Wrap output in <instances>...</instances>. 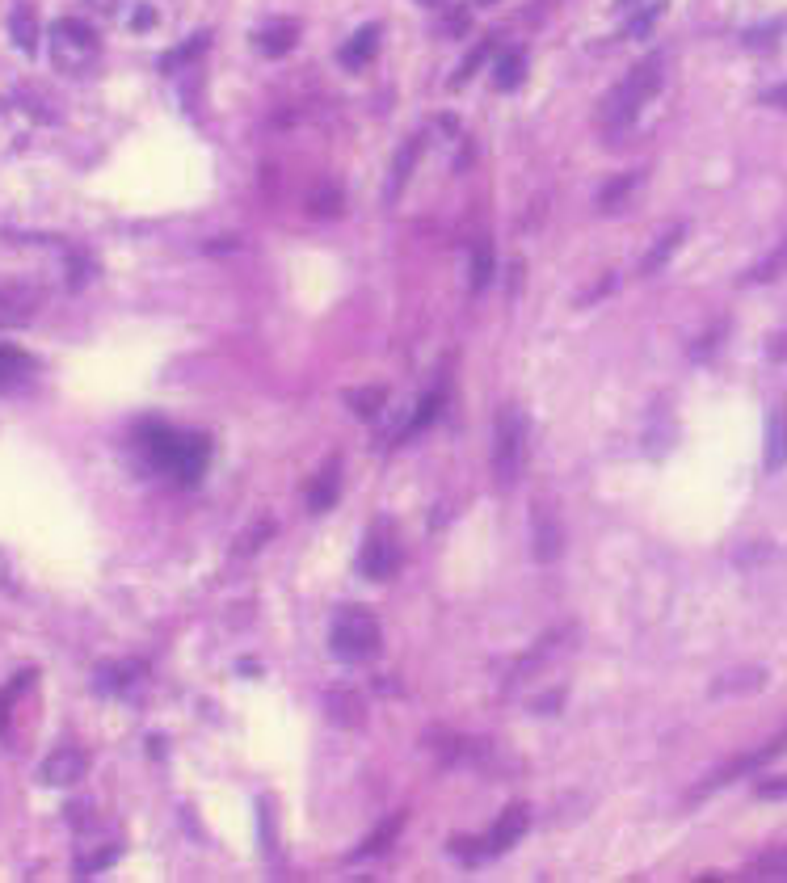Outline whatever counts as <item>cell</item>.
Returning a JSON list of instances; mask_svg holds the SVG:
<instances>
[{"mask_svg":"<svg viewBox=\"0 0 787 883\" xmlns=\"http://www.w3.org/2000/svg\"><path fill=\"white\" fill-rule=\"evenodd\" d=\"M144 450L156 471H165V476H173L186 488L203 480L211 459V442L203 434H181V429H160V425L144 434Z\"/></svg>","mask_w":787,"mask_h":883,"instance_id":"1","label":"cell"},{"mask_svg":"<svg viewBox=\"0 0 787 883\" xmlns=\"http://www.w3.org/2000/svg\"><path fill=\"white\" fill-rule=\"evenodd\" d=\"M661 64H665L661 55L640 59V64H636L628 76H623L607 97H602V106H598V122H602V127H607V131L632 127L636 114L644 110V101H649V97L661 89Z\"/></svg>","mask_w":787,"mask_h":883,"instance_id":"2","label":"cell"},{"mask_svg":"<svg viewBox=\"0 0 787 883\" xmlns=\"http://www.w3.org/2000/svg\"><path fill=\"white\" fill-rule=\"evenodd\" d=\"M527 438H531V421L518 404H506L497 413V429H493V476L497 484H514L527 467Z\"/></svg>","mask_w":787,"mask_h":883,"instance_id":"3","label":"cell"},{"mask_svg":"<svg viewBox=\"0 0 787 883\" xmlns=\"http://www.w3.org/2000/svg\"><path fill=\"white\" fill-rule=\"evenodd\" d=\"M329 648H333V656L337 661H367V656H375L379 652V623H375V614L371 610H362V606H346L333 619V640H329Z\"/></svg>","mask_w":787,"mask_h":883,"instance_id":"4","label":"cell"},{"mask_svg":"<svg viewBox=\"0 0 787 883\" xmlns=\"http://www.w3.org/2000/svg\"><path fill=\"white\" fill-rule=\"evenodd\" d=\"M97 55H102V43H97V34L76 22V17H59V22L51 26V59L59 72H89L97 64Z\"/></svg>","mask_w":787,"mask_h":883,"instance_id":"5","label":"cell"},{"mask_svg":"<svg viewBox=\"0 0 787 883\" xmlns=\"http://www.w3.org/2000/svg\"><path fill=\"white\" fill-rule=\"evenodd\" d=\"M400 568V543H396V526L383 518V522H375L371 526V535H367V543H362V551H358V572L367 581H388L392 572Z\"/></svg>","mask_w":787,"mask_h":883,"instance_id":"6","label":"cell"},{"mask_svg":"<svg viewBox=\"0 0 787 883\" xmlns=\"http://www.w3.org/2000/svg\"><path fill=\"white\" fill-rule=\"evenodd\" d=\"M527 825H531V808H527V804H510L506 812L497 816V825L480 837V841H484V846H480V858H493V854H501V850H510L514 841H522Z\"/></svg>","mask_w":787,"mask_h":883,"instance_id":"7","label":"cell"},{"mask_svg":"<svg viewBox=\"0 0 787 883\" xmlns=\"http://www.w3.org/2000/svg\"><path fill=\"white\" fill-rule=\"evenodd\" d=\"M531 530H535V560L539 564H556L560 551H564V526L556 518V509L539 501L531 509Z\"/></svg>","mask_w":787,"mask_h":883,"instance_id":"8","label":"cell"},{"mask_svg":"<svg viewBox=\"0 0 787 883\" xmlns=\"http://www.w3.org/2000/svg\"><path fill=\"white\" fill-rule=\"evenodd\" d=\"M85 770H89V757L80 753V749H72V745H64V749H55L47 762H43L38 778H43L47 787H72V783H80V778H85Z\"/></svg>","mask_w":787,"mask_h":883,"instance_id":"9","label":"cell"},{"mask_svg":"<svg viewBox=\"0 0 787 883\" xmlns=\"http://www.w3.org/2000/svg\"><path fill=\"white\" fill-rule=\"evenodd\" d=\"M253 43H257L261 55L278 59V55H287V51L299 43V26H295V22H270V26H261V30L253 34Z\"/></svg>","mask_w":787,"mask_h":883,"instance_id":"10","label":"cell"},{"mask_svg":"<svg viewBox=\"0 0 787 883\" xmlns=\"http://www.w3.org/2000/svg\"><path fill=\"white\" fill-rule=\"evenodd\" d=\"M337 480H341V459L333 455L325 467H320V476L308 484V505H312L316 513H325V509L337 501Z\"/></svg>","mask_w":787,"mask_h":883,"instance_id":"11","label":"cell"},{"mask_svg":"<svg viewBox=\"0 0 787 883\" xmlns=\"http://www.w3.org/2000/svg\"><path fill=\"white\" fill-rule=\"evenodd\" d=\"M379 34H383L379 26H362V30H358V34L350 38V43L341 47V64H346L350 72L367 68V59H371V55L379 51Z\"/></svg>","mask_w":787,"mask_h":883,"instance_id":"12","label":"cell"},{"mask_svg":"<svg viewBox=\"0 0 787 883\" xmlns=\"http://www.w3.org/2000/svg\"><path fill=\"white\" fill-rule=\"evenodd\" d=\"M34 371V358L22 354L17 345H0V392H9V387L26 383Z\"/></svg>","mask_w":787,"mask_h":883,"instance_id":"13","label":"cell"},{"mask_svg":"<svg viewBox=\"0 0 787 883\" xmlns=\"http://www.w3.org/2000/svg\"><path fill=\"white\" fill-rule=\"evenodd\" d=\"M787 463V404L766 421V471H779Z\"/></svg>","mask_w":787,"mask_h":883,"instance_id":"14","label":"cell"},{"mask_svg":"<svg viewBox=\"0 0 787 883\" xmlns=\"http://www.w3.org/2000/svg\"><path fill=\"white\" fill-rule=\"evenodd\" d=\"M682 240H686V223H678V228H670L665 232L649 253H644V261H640V274H657V270H665V261H670L678 249H682Z\"/></svg>","mask_w":787,"mask_h":883,"instance_id":"15","label":"cell"},{"mask_svg":"<svg viewBox=\"0 0 787 883\" xmlns=\"http://www.w3.org/2000/svg\"><path fill=\"white\" fill-rule=\"evenodd\" d=\"M417 156H421V135L417 139H409L405 148L396 152V160H392V181H388V202H396L400 198V190H405V181H409V173H413V164H417Z\"/></svg>","mask_w":787,"mask_h":883,"instance_id":"16","label":"cell"},{"mask_svg":"<svg viewBox=\"0 0 787 883\" xmlns=\"http://www.w3.org/2000/svg\"><path fill=\"white\" fill-rule=\"evenodd\" d=\"M674 438V425H670V408H665V400L653 408L649 425H644V446L653 450V455H665V446H670Z\"/></svg>","mask_w":787,"mask_h":883,"instance_id":"17","label":"cell"},{"mask_svg":"<svg viewBox=\"0 0 787 883\" xmlns=\"http://www.w3.org/2000/svg\"><path fill=\"white\" fill-rule=\"evenodd\" d=\"M783 274H787V240L779 244V249L766 253L741 282H745V286H762V282H775V278H783Z\"/></svg>","mask_w":787,"mask_h":883,"instance_id":"18","label":"cell"},{"mask_svg":"<svg viewBox=\"0 0 787 883\" xmlns=\"http://www.w3.org/2000/svg\"><path fill=\"white\" fill-rule=\"evenodd\" d=\"M400 829H405V812H400V816H392V820H388V825H383V829H375V833H371L367 841H362V846H354V850H350V858H371V854H383V850H388L392 841L400 837Z\"/></svg>","mask_w":787,"mask_h":883,"instance_id":"19","label":"cell"},{"mask_svg":"<svg viewBox=\"0 0 787 883\" xmlns=\"http://www.w3.org/2000/svg\"><path fill=\"white\" fill-rule=\"evenodd\" d=\"M34 312V295H22V291H0V328H17L26 324Z\"/></svg>","mask_w":787,"mask_h":883,"instance_id":"20","label":"cell"},{"mask_svg":"<svg viewBox=\"0 0 787 883\" xmlns=\"http://www.w3.org/2000/svg\"><path fill=\"white\" fill-rule=\"evenodd\" d=\"M9 30H13V43L22 47L26 55H34L38 51V17H34V9H13V17H9Z\"/></svg>","mask_w":787,"mask_h":883,"instance_id":"21","label":"cell"},{"mask_svg":"<svg viewBox=\"0 0 787 883\" xmlns=\"http://www.w3.org/2000/svg\"><path fill=\"white\" fill-rule=\"evenodd\" d=\"M522 76H527V55H522V51H506V55L497 59L493 85H497V89H518Z\"/></svg>","mask_w":787,"mask_h":883,"instance_id":"22","label":"cell"},{"mask_svg":"<svg viewBox=\"0 0 787 883\" xmlns=\"http://www.w3.org/2000/svg\"><path fill=\"white\" fill-rule=\"evenodd\" d=\"M207 47H211V34H194L186 47H177V51H169L165 59H160V68H165V72H177L181 64H190V59H198V55H203Z\"/></svg>","mask_w":787,"mask_h":883,"instance_id":"23","label":"cell"},{"mask_svg":"<svg viewBox=\"0 0 787 883\" xmlns=\"http://www.w3.org/2000/svg\"><path fill=\"white\" fill-rule=\"evenodd\" d=\"M493 282V244L480 240L472 249V291H484Z\"/></svg>","mask_w":787,"mask_h":883,"instance_id":"24","label":"cell"},{"mask_svg":"<svg viewBox=\"0 0 787 883\" xmlns=\"http://www.w3.org/2000/svg\"><path fill=\"white\" fill-rule=\"evenodd\" d=\"M346 400H350V408L358 417H375L383 408V400H388V392H383V387H358V392H346Z\"/></svg>","mask_w":787,"mask_h":883,"instance_id":"25","label":"cell"},{"mask_svg":"<svg viewBox=\"0 0 787 883\" xmlns=\"http://www.w3.org/2000/svg\"><path fill=\"white\" fill-rule=\"evenodd\" d=\"M329 715H333V720H341V724H358V720H362V707H358V698H354L350 690H341V694L333 690V694H329Z\"/></svg>","mask_w":787,"mask_h":883,"instance_id":"26","label":"cell"},{"mask_svg":"<svg viewBox=\"0 0 787 883\" xmlns=\"http://www.w3.org/2000/svg\"><path fill=\"white\" fill-rule=\"evenodd\" d=\"M750 879H787V850L762 854L754 867H750Z\"/></svg>","mask_w":787,"mask_h":883,"instance_id":"27","label":"cell"},{"mask_svg":"<svg viewBox=\"0 0 787 883\" xmlns=\"http://www.w3.org/2000/svg\"><path fill=\"white\" fill-rule=\"evenodd\" d=\"M636 177H640V173H623V177H615V181H611V186H602V194H598V207H602V211H615L619 202L628 198V190L636 186Z\"/></svg>","mask_w":787,"mask_h":883,"instance_id":"28","label":"cell"},{"mask_svg":"<svg viewBox=\"0 0 787 883\" xmlns=\"http://www.w3.org/2000/svg\"><path fill=\"white\" fill-rule=\"evenodd\" d=\"M661 13H665V0H653L649 9L632 17V22H628V30H623V34H628V38H644V34H649V30L657 26V17H661Z\"/></svg>","mask_w":787,"mask_h":883,"instance_id":"29","label":"cell"},{"mask_svg":"<svg viewBox=\"0 0 787 883\" xmlns=\"http://www.w3.org/2000/svg\"><path fill=\"white\" fill-rule=\"evenodd\" d=\"M489 51H493V43H489V38H484V43H480V47H476V51H472V55H468V59H463V64H459V72L451 76V85H455V89H459V85H468V80H472V72H476V68L484 64V59H489Z\"/></svg>","mask_w":787,"mask_h":883,"instance_id":"30","label":"cell"},{"mask_svg":"<svg viewBox=\"0 0 787 883\" xmlns=\"http://www.w3.org/2000/svg\"><path fill=\"white\" fill-rule=\"evenodd\" d=\"M438 408H442V396H426L417 404V417L405 425V438H413V434H421V429H426L434 417H438Z\"/></svg>","mask_w":787,"mask_h":883,"instance_id":"31","label":"cell"},{"mask_svg":"<svg viewBox=\"0 0 787 883\" xmlns=\"http://www.w3.org/2000/svg\"><path fill=\"white\" fill-rule=\"evenodd\" d=\"M766 682L762 669H737V677H724V682H716V694L724 690H758Z\"/></svg>","mask_w":787,"mask_h":883,"instance_id":"32","label":"cell"},{"mask_svg":"<svg viewBox=\"0 0 787 883\" xmlns=\"http://www.w3.org/2000/svg\"><path fill=\"white\" fill-rule=\"evenodd\" d=\"M787 22H766V26H758V30H745V43L750 47H762V43H771V38L783 30Z\"/></svg>","mask_w":787,"mask_h":883,"instance_id":"33","label":"cell"},{"mask_svg":"<svg viewBox=\"0 0 787 883\" xmlns=\"http://www.w3.org/2000/svg\"><path fill=\"white\" fill-rule=\"evenodd\" d=\"M312 211H316V215H337V211H341V194H333V190L320 194V198L312 202Z\"/></svg>","mask_w":787,"mask_h":883,"instance_id":"34","label":"cell"},{"mask_svg":"<svg viewBox=\"0 0 787 883\" xmlns=\"http://www.w3.org/2000/svg\"><path fill=\"white\" fill-rule=\"evenodd\" d=\"M266 535H274V526H270V522H261V526L253 530V535H249V543H245V547H240V551H257L261 543H266Z\"/></svg>","mask_w":787,"mask_h":883,"instance_id":"35","label":"cell"},{"mask_svg":"<svg viewBox=\"0 0 787 883\" xmlns=\"http://www.w3.org/2000/svg\"><path fill=\"white\" fill-rule=\"evenodd\" d=\"M762 101H766V106H779V110H787V85L766 89V93H762Z\"/></svg>","mask_w":787,"mask_h":883,"instance_id":"36","label":"cell"},{"mask_svg":"<svg viewBox=\"0 0 787 883\" xmlns=\"http://www.w3.org/2000/svg\"><path fill=\"white\" fill-rule=\"evenodd\" d=\"M152 22H156V13H152V9H148V5H144V9H139V13H135V17H131V26H135V30H148V26H152Z\"/></svg>","mask_w":787,"mask_h":883,"instance_id":"37","label":"cell"},{"mask_svg":"<svg viewBox=\"0 0 787 883\" xmlns=\"http://www.w3.org/2000/svg\"><path fill=\"white\" fill-rule=\"evenodd\" d=\"M766 354H771V358H787V333L771 337V345H766Z\"/></svg>","mask_w":787,"mask_h":883,"instance_id":"38","label":"cell"},{"mask_svg":"<svg viewBox=\"0 0 787 883\" xmlns=\"http://www.w3.org/2000/svg\"><path fill=\"white\" fill-rule=\"evenodd\" d=\"M560 698H564L560 690H556V694H548V698H539V703H535V711H556V703H560Z\"/></svg>","mask_w":787,"mask_h":883,"instance_id":"39","label":"cell"},{"mask_svg":"<svg viewBox=\"0 0 787 883\" xmlns=\"http://www.w3.org/2000/svg\"><path fill=\"white\" fill-rule=\"evenodd\" d=\"M9 724V694H0V732H5Z\"/></svg>","mask_w":787,"mask_h":883,"instance_id":"40","label":"cell"},{"mask_svg":"<svg viewBox=\"0 0 787 883\" xmlns=\"http://www.w3.org/2000/svg\"><path fill=\"white\" fill-rule=\"evenodd\" d=\"M89 5H93V9H114L118 0H89Z\"/></svg>","mask_w":787,"mask_h":883,"instance_id":"41","label":"cell"},{"mask_svg":"<svg viewBox=\"0 0 787 883\" xmlns=\"http://www.w3.org/2000/svg\"><path fill=\"white\" fill-rule=\"evenodd\" d=\"M632 5H636V0H619V9H632Z\"/></svg>","mask_w":787,"mask_h":883,"instance_id":"42","label":"cell"},{"mask_svg":"<svg viewBox=\"0 0 787 883\" xmlns=\"http://www.w3.org/2000/svg\"><path fill=\"white\" fill-rule=\"evenodd\" d=\"M476 5H497V0H476Z\"/></svg>","mask_w":787,"mask_h":883,"instance_id":"43","label":"cell"},{"mask_svg":"<svg viewBox=\"0 0 787 883\" xmlns=\"http://www.w3.org/2000/svg\"><path fill=\"white\" fill-rule=\"evenodd\" d=\"M421 5H438V0H421Z\"/></svg>","mask_w":787,"mask_h":883,"instance_id":"44","label":"cell"}]
</instances>
